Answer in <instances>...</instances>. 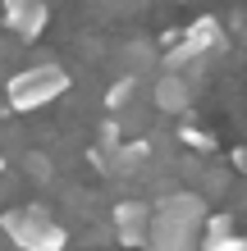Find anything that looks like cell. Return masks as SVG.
Returning <instances> with one entry per match:
<instances>
[{"label": "cell", "instance_id": "ba28073f", "mask_svg": "<svg viewBox=\"0 0 247 251\" xmlns=\"http://www.w3.org/2000/svg\"><path fill=\"white\" fill-rule=\"evenodd\" d=\"M234 215L220 210V215H206V224H201V251H229V242H234Z\"/></svg>", "mask_w": 247, "mask_h": 251}, {"label": "cell", "instance_id": "4fadbf2b", "mask_svg": "<svg viewBox=\"0 0 247 251\" xmlns=\"http://www.w3.org/2000/svg\"><path fill=\"white\" fill-rule=\"evenodd\" d=\"M0 169H5V165H0Z\"/></svg>", "mask_w": 247, "mask_h": 251}, {"label": "cell", "instance_id": "9c48e42d", "mask_svg": "<svg viewBox=\"0 0 247 251\" xmlns=\"http://www.w3.org/2000/svg\"><path fill=\"white\" fill-rule=\"evenodd\" d=\"M137 87H142V78L124 73V78H119V82H114L110 92H106V105H110V110H128V105L137 100Z\"/></svg>", "mask_w": 247, "mask_h": 251}, {"label": "cell", "instance_id": "52a82bcc", "mask_svg": "<svg viewBox=\"0 0 247 251\" xmlns=\"http://www.w3.org/2000/svg\"><path fill=\"white\" fill-rule=\"evenodd\" d=\"M183 37L192 41V46H197L201 55H220V50H229V37H224V27L215 23L211 14H201V19H192Z\"/></svg>", "mask_w": 247, "mask_h": 251}, {"label": "cell", "instance_id": "5b68a950", "mask_svg": "<svg viewBox=\"0 0 247 251\" xmlns=\"http://www.w3.org/2000/svg\"><path fill=\"white\" fill-rule=\"evenodd\" d=\"M0 9H5V27L14 37H23V41H37L41 32H46V5L41 0H0Z\"/></svg>", "mask_w": 247, "mask_h": 251}, {"label": "cell", "instance_id": "277c9868", "mask_svg": "<svg viewBox=\"0 0 247 251\" xmlns=\"http://www.w3.org/2000/svg\"><path fill=\"white\" fill-rule=\"evenodd\" d=\"M151 215L156 205L128 197L114 205V238H119V247H147V233H151Z\"/></svg>", "mask_w": 247, "mask_h": 251}, {"label": "cell", "instance_id": "6da1fadb", "mask_svg": "<svg viewBox=\"0 0 247 251\" xmlns=\"http://www.w3.org/2000/svg\"><path fill=\"white\" fill-rule=\"evenodd\" d=\"M206 197L197 192H169L151 215L147 251H201V224H206Z\"/></svg>", "mask_w": 247, "mask_h": 251}, {"label": "cell", "instance_id": "8fae6325", "mask_svg": "<svg viewBox=\"0 0 247 251\" xmlns=\"http://www.w3.org/2000/svg\"><path fill=\"white\" fill-rule=\"evenodd\" d=\"M27 169H32L37 178H51V169H46V155H27Z\"/></svg>", "mask_w": 247, "mask_h": 251}, {"label": "cell", "instance_id": "7c38bea8", "mask_svg": "<svg viewBox=\"0 0 247 251\" xmlns=\"http://www.w3.org/2000/svg\"><path fill=\"white\" fill-rule=\"evenodd\" d=\"M229 251H247V238H243V233H234V242H229Z\"/></svg>", "mask_w": 247, "mask_h": 251}, {"label": "cell", "instance_id": "8992f818", "mask_svg": "<svg viewBox=\"0 0 247 251\" xmlns=\"http://www.w3.org/2000/svg\"><path fill=\"white\" fill-rule=\"evenodd\" d=\"M151 100H156V110H165V114H183L192 105V73L165 69L161 78H156V87H151Z\"/></svg>", "mask_w": 247, "mask_h": 251}, {"label": "cell", "instance_id": "3957f363", "mask_svg": "<svg viewBox=\"0 0 247 251\" xmlns=\"http://www.w3.org/2000/svg\"><path fill=\"white\" fill-rule=\"evenodd\" d=\"M69 92V73L60 64H32V69H23V73H14L9 87H5V100H9V110H41V105H51V100H60Z\"/></svg>", "mask_w": 247, "mask_h": 251}, {"label": "cell", "instance_id": "7a4b0ae2", "mask_svg": "<svg viewBox=\"0 0 247 251\" xmlns=\"http://www.w3.org/2000/svg\"><path fill=\"white\" fill-rule=\"evenodd\" d=\"M0 228H5V238L19 251H64L69 247L64 224H55L41 205H14V210H5Z\"/></svg>", "mask_w": 247, "mask_h": 251}, {"label": "cell", "instance_id": "30bf717a", "mask_svg": "<svg viewBox=\"0 0 247 251\" xmlns=\"http://www.w3.org/2000/svg\"><path fill=\"white\" fill-rule=\"evenodd\" d=\"M179 137L188 142V146H197V151H211V146H215V137H211V132H197V128H179Z\"/></svg>", "mask_w": 247, "mask_h": 251}]
</instances>
